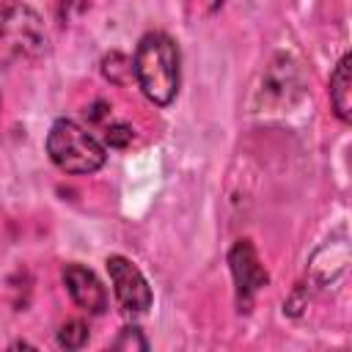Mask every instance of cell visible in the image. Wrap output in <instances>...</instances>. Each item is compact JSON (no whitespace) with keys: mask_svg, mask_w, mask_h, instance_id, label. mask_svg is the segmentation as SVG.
<instances>
[{"mask_svg":"<svg viewBox=\"0 0 352 352\" xmlns=\"http://www.w3.org/2000/svg\"><path fill=\"white\" fill-rule=\"evenodd\" d=\"M140 91L154 104H170L179 91V47L165 33H146L132 60Z\"/></svg>","mask_w":352,"mask_h":352,"instance_id":"1","label":"cell"},{"mask_svg":"<svg viewBox=\"0 0 352 352\" xmlns=\"http://www.w3.org/2000/svg\"><path fill=\"white\" fill-rule=\"evenodd\" d=\"M47 154L66 173H94L107 160L102 143L88 129H82L69 118L52 124L47 135Z\"/></svg>","mask_w":352,"mask_h":352,"instance_id":"2","label":"cell"},{"mask_svg":"<svg viewBox=\"0 0 352 352\" xmlns=\"http://www.w3.org/2000/svg\"><path fill=\"white\" fill-rule=\"evenodd\" d=\"M41 47L44 33L30 8H0V55H33Z\"/></svg>","mask_w":352,"mask_h":352,"instance_id":"3","label":"cell"},{"mask_svg":"<svg viewBox=\"0 0 352 352\" xmlns=\"http://www.w3.org/2000/svg\"><path fill=\"white\" fill-rule=\"evenodd\" d=\"M107 272L113 280V292L116 300L121 305L124 314L129 316H140L151 308V289L148 280L143 278V272L124 256H107Z\"/></svg>","mask_w":352,"mask_h":352,"instance_id":"4","label":"cell"},{"mask_svg":"<svg viewBox=\"0 0 352 352\" xmlns=\"http://www.w3.org/2000/svg\"><path fill=\"white\" fill-rule=\"evenodd\" d=\"M228 264H231V275H234V283H236V294H239V302H250V297L267 286L270 275L264 270V264L258 261V253L256 248L250 245V239H239L231 253H228Z\"/></svg>","mask_w":352,"mask_h":352,"instance_id":"5","label":"cell"},{"mask_svg":"<svg viewBox=\"0 0 352 352\" xmlns=\"http://www.w3.org/2000/svg\"><path fill=\"white\" fill-rule=\"evenodd\" d=\"M63 283H66L72 300L82 311H88V314H104V308H107V292H104V286L99 283V278L88 267H82V264H66L63 267Z\"/></svg>","mask_w":352,"mask_h":352,"instance_id":"6","label":"cell"},{"mask_svg":"<svg viewBox=\"0 0 352 352\" xmlns=\"http://www.w3.org/2000/svg\"><path fill=\"white\" fill-rule=\"evenodd\" d=\"M349 55H344L336 66V72L330 74V102L336 116L346 124L352 118V66H349Z\"/></svg>","mask_w":352,"mask_h":352,"instance_id":"7","label":"cell"},{"mask_svg":"<svg viewBox=\"0 0 352 352\" xmlns=\"http://www.w3.org/2000/svg\"><path fill=\"white\" fill-rule=\"evenodd\" d=\"M85 341H88V327H85V322H77V319L66 322L58 333V344L63 349H80V346H85Z\"/></svg>","mask_w":352,"mask_h":352,"instance_id":"8","label":"cell"},{"mask_svg":"<svg viewBox=\"0 0 352 352\" xmlns=\"http://www.w3.org/2000/svg\"><path fill=\"white\" fill-rule=\"evenodd\" d=\"M104 60H107V63H113V69H110V66H102V72H104V77H107L110 82H116V85H124V82H126V77H129V74H135L132 60H129V58H124V55H118V52L107 55Z\"/></svg>","mask_w":352,"mask_h":352,"instance_id":"9","label":"cell"},{"mask_svg":"<svg viewBox=\"0 0 352 352\" xmlns=\"http://www.w3.org/2000/svg\"><path fill=\"white\" fill-rule=\"evenodd\" d=\"M116 349H126V346H138V349H148V341L140 336V330L138 327H124L121 330V336L116 338V344H113Z\"/></svg>","mask_w":352,"mask_h":352,"instance_id":"10","label":"cell"},{"mask_svg":"<svg viewBox=\"0 0 352 352\" xmlns=\"http://www.w3.org/2000/svg\"><path fill=\"white\" fill-rule=\"evenodd\" d=\"M104 140H107L113 148H124V146L132 140V129H129L126 124H113V126H107Z\"/></svg>","mask_w":352,"mask_h":352,"instance_id":"11","label":"cell"},{"mask_svg":"<svg viewBox=\"0 0 352 352\" xmlns=\"http://www.w3.org/2000/svg\"><path fill=\"white\" fill-rule=\"evenodd\" d=\"M195 3H198V6H204L206 11H214V8H220V3H223V0H195Z\"/></svg>","mask_w":352,"mask_h":352,"instance_id":"12","label":"cell"}]
</instances>
